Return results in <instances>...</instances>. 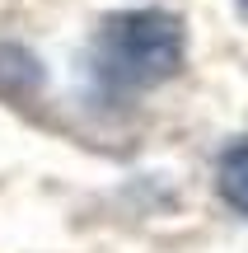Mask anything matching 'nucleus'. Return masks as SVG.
Instances as JSON below:
<instances>
[{
  "instance_id": "obj_3",
  "label": "nucleus",
  "mask_w": 248,
  "mask_h": 253,
  "mask_svg": "<svg viewBox=\"0 0 248 253\" xmlns=\"http://www.w3.org/2000/svg\"><path fill=\"white\" fill-rule=\"evenodd\" d=\"M215 192L230 211L248 216V141L230 145V150L215 160Z\"/></svg>"
},
{
  "instance_id": "obj_2",
  "label": "nucleus",
  "mask_w": 248,
  "mask_h": 253,
  "mask_svg": "<svg viewBox=\"0 0 248 253\" xmlns=\"http://www.w3.org/2000/svg\"><path fill=\"white\" fill-rule=\"evenodd\" d=\"M42 61L19 42H0V99L9 103H28L42 94Z\"/></svg>"
},
{
  "instance_id": "obj_1",
  "label": "nucleus",
  "mask_w": 248,
  "mask_h": 253,
  "mask_svg": "<svg viewBox=\"0 0 248 253\" xmlns=\"http://www.w3.org/2000/svg\"><path fill=\"white\" fill-rule=\"evenodd\" d=\"M187 28L169 9H122L108 14L94 38V75L122 94H141L183 71Z\"/></svg>"
},
{
  "instance_id": "obj_4",
  "label": "nucleus",
  "mask_w": 248,
  "mask_h": 253,
  "mask_svg": "<svg viewBox=\"0 0 248 253\" xmlns=\"http://www.w3.org/2000/svg\"><path fill=\"white\" fill-rule=\"evenodd\" d=\"M239 5H244V9H248V0H239Z\"/></svg>"
}]
</instances>
